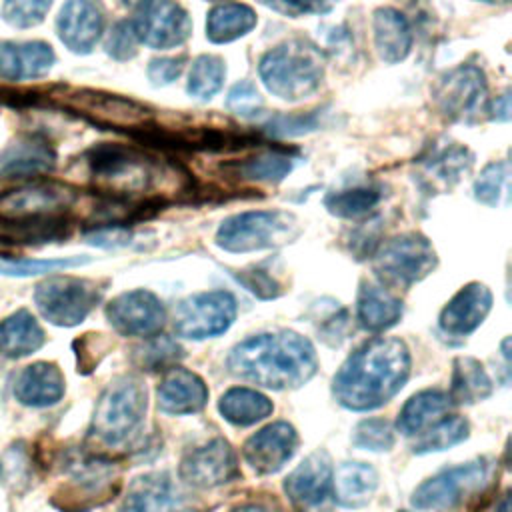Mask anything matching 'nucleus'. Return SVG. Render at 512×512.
Segmentation results:
<instances>
[{
    "mask_svg": "<svg viewBox=\"0 0 512 512\" xmlns=\"http://www.w3.org/2000/svg\"><path fill=\"white\" fill-rule=\"evenodd\" d=\"M410 374V352L400 338H372L342 364L334 376L336 400L356 412L386 404Z\"/></svg>",
    "mask_w": 512,
    "mask_h": 512,
    "instance_id": "1",
    "label": "nucleus"
},
{
    "mask_svg": "<svg viewBox=\"0 0 512 512\" xmlns=\"http://www.w3.org/2000/svg\"><path fill=\"white\" fill-rule=\"evenodd\" d=\"M234 376L272 390H288L306 384L318 358L308 338L296 332H268L242 340L228 356Z\"/></svg>",
    "mask_w": 512,
    "mask_h": 512,
    "instance_id": "2",
    "label": "nucleus"
},
{
    "mask_svg": "<svg viewBox=\"0 0 512 512\" xmlns=\"http://www.w3.org/2000/svg\"><path fill=\"white\" fill-rule=\"evenodd\" d=\"M258 74L270 94L298 102L320 88L324 62L316 46L304 40H288L262 56Z\"/></svg>",
    "mask_w": 512,
    "mask_h": 512,
    "instance_id": "3",
    "label": "nucleus"
},
{
    "mask_svg": "<svg viewBox=\"0 0 512 512\" xmlns=\"http://www.w3.org/2000/svg\"><path fill=\"white\" fill-rule=\"evenodd\" d=\"M146 386L138 376H122L100 394L90 432L100 442L122 444L142 424L146 414Z\"/></svg>",
    "mask_w": 512,
    "mask_h": 512,
    "instance_id": "4",
    "label": "nucleus"
},
{
    "mask_svg": "<svg viewBox=\"0 0 512 512\" xmlns=\"http://www.w3.org/2000/svg\"><path fill=\"white\" fill-rule=\"evenodd\" d=\"M298 236V220L284 210H248L226 218L216 230V244L226 252L278 248Z\"/></svg>",
    "mask_w": 512,
    "mask_h": 512,
    "instance_id": "5",
    "label": "nucleus"
},
{
    "mask_svg": "<svg viewBox=\"0 0 512 512\" xmlns=\"http://www.w3.org/2000/svg\"><path fill=\"white\" fill-rule=\"evenodd\" d=\"M490 476L492 472L486 460L446 468L414 490L412 506L420 512H450L460 506L464 498L482 492Z\"/></svg>",
    "mask_w": 512,
    "mask_h": 512,
    "instance_id": "6",
    "label": "nucleus"
},
{
    "mask_svg": "<svg viewBox=\"0 0 512 512\" xmlns=\"http://www.w3.org/2000/svg\"><path fill=\"white\" fill-rule=\"evenodd\" d=\"M102 290L96 282L74 276H56L44 280L34 290V302L40 314L56 326H76L100 302Z\"/></svg>",
    "mask_w": 512,
    "mask_h": 512,
    "instance_id": "7",
    "label": "nucleus"
},
{
    "mask_svg": "<svg viewBox=\"0 0 512 512\" xmlns=\"http://www.w3.org/2000/svg\"><path fill=\"white\" fill-rule=\"evenodd\" d=\"M90 174L98 180L120 184L114 196H128L146 188L152 178V162L138 146L98 144L86 152Z\"/></svg>",
    "mask_w": 512,
    "mask_h": 512,
    "instance_id": "8",
    "label": "nucleus"
},
{
    "mask_svg": "<svg viewBox=\"0 0 512 512\" xmlns=\"http://www.w3.org/2000/svg\"><path fill=\"white\" fill-rule=\"evenodd\" d=\"M62 106L84 116L88 122L108 130L136 132L152 122V112L144 104L118 94L96 90H74L62 96Z\"/></svg>",
    "mask_w": 512,
    "mask_h": 512,
    "instance_id": "9",
    "label": "nucleus"
},
{
    "mask_svg": "<svg viewBox=\"0 0 512 512\" xmlns=\"http://www.w3.org/2000/svg\"><path fill=\"white\" fill-rule=\"evenodd\" d=\"M436 266V252L430 240L410 232L396 236L374 254V270L388 282L410 286L426 278Z\"/></svg>",
    "mask_w": 512,
    "mask_h": 512,
    "instance_id": "10",
    "label": "nucleus"
},
{
    "mask_svg": "<svg viewBox=\"0 0 512 512\" xmlns=\"http://www.w3.org/2000/svg\"><path fill=\"white\" fill-rule=\"evenodd\" d=\"M236 318V300L230 292H200L182 300L174 310V330L182 338H212L230 328Z\"/></svg>",
    "mask_w": 512,
    "mask_h": 512,
    "instance_id": "11",
    "label": "nucleus"
},
{
    "mask_svg": "<svg viewBox=\"0 0 512 512\" xmlns=\"http://www.w3.org/2000/svg\"><path fill=\"white\" fill-rule=\"evenodd\" d=\"M432 96L438 110L448 120L474 122L482 112H486V76L476 66H458L438 80Z\"/></svg>",
    "mask_w": 512,
    "mask_h": 512,
    "instance_id": "12",
    "label": "nucleus"
},
{
    "mask_svg": "<svg viewBox=\"0 0 512 512\" xmlns=\"http://www.w3.org/2000/svg\"><path fill=\"white\" fill-rule=\"evenodd\" d=\"M130 24L136 40L156 50L182 46L192 32L188 12L172 0H142Z\"/></svg>",
    "mask_w": 512,
    "mask_h": 512,
    "instance_id": "13",
    "label": "nucleus"
},
{
    "mask_svg": "<svg viewBox=\"0 0 512 512\" xmlns=\"http://www.w3.org/2000/svg\"><path fill=\"white\" fill-rule=\"evenodd\" d=\"M76 194L58 182H34L0 194V216L12 222L64 216Z\"/></svg>",
    "mask_w": 512,
    "mask_h": 512,
    "instance_id": "14",
    "label": "nucleus"
},
{
    "mask_svg": "<svg viewBox=\"0 0 512 512\" xmlns=\"http://www.w3.org/2000/svg\"><path fill=\"white\" fill-rule=\"evenodd\" d=\"M74 496L64 498V510H86L98 506L118 490V470L112 462L96 456H74L66 462Z\"/></svg>",
    "mask_w": 512,
    "mask_h": 512,
    "instance_id": "15",
    "label": "nucleus"
},
{
    "mask_svg": "<svg viewBox=\"0 0 512 512\" xmlns=\"http://www.w3.org/2000/svg\"><path fill=\"white\" fill-rule=\"evenodd\" d=\"M112 328L124 336H156L166 320V310L150 290H130L106 306Z\"/></svg>",
    "mask_w": 512,
    "mask_h": 512,
    "instance_id": "16",
    "label": "nucleus"
},
{
    "mask_svg": "<svg viewBox=\"0 0 512 512\" xmlns=\"http://www.w3.org/2000/svg\"><path fill=\"white\" fill-rule=\"evenodd\" d=\"M238 474L236 454L222 438L194 448L180 462V478L194 488H216L232 482Z\"/></svg>",
    "mask_w": 512,
    "mask_h": 512,
    "instance_id": "17",
    "label": "nucleus"
},
{
    "mask_svg": "<svg viewBox=\"0 0 512 512\" xmlns=\"http://www.w3.org/2000/svg\"><path fill=\"white\" fill-rule=\"evenodd\" d=\"M298 434L288 422H274L252 434L244 444V460L258 474L278 472L296 452Z\"/></svg>",
    "mask_w": 512,
    "mask_h": 512,
    "instance_id": "18",
    "label": "nucleus"
},
{
    "mask_svg": "<svg viewBox=\"0 0 512 512\" xmlns=\"http://www.w3.org/2000/svg\"><path fill=\"white\" fill-rule=\"evenodd\" d=\"M102 30L104 14L94 0H66L56 18V32L62 44L76 54L92 52Z\"/></svg>",
    "mask_w": 512,
    "mask_h": 512,
    "instance_id": "19",
    "label": "nucleus"
},
{
    "mask_svg": "<svg viewBox=\"0 0 512 512\" xmlns=\"http://www.w3.org/2000/svg\"><path fill=\"white\" fill-rule=\"evenodd\" d=\"M284 490L298 510H316L332 490V466L326 452L310 454L286 478Z\"/></svg>",
    "mask_w": 512,
    "mask_h": 512,
    "instance_id": "20",
    "label": "nucleus"
},
{
    "mask_svg": "<svg viewBox=\"0 0 512 512\" xmlns=\"http://www.w3.org/2000/svg\"><path fill=\"white\" fill-rule=\"evenodd\" d=\"M492 308V292L480 282H470L460 288L440 312V328L452 336L474 332Z\"/></svg>",
    "mask_w": 512,
    "mask_h": 512,
    "instance_id": "21",
    "label": "nucleus"
},
{
    "mask_svg": "<svg viewBox=\"0 0 512 512\" xmlns=\"http://www.w3.org/2000/svg\"><path fill=\"white\" fill-rule=\"evenodd\" d=\"M54 166L56 152L42 136H20L0 152V178L46 174Z\"/></svg>",
    "mask_w": 512,
    "mask_h": 512,
    "instance_id": "22",
    "label": "nucleus"
},
{
    "mask_svg": "<svg viewBox=\"0 0 512 512\" xmlns=\"http://www.w3.org/2000/svg\"><path fill=\"white\" fill-rule=\"evenodd\" d=\"M208 388L204 380L180 366L170 368L158 386V408L164 414H194L204 408Z\"/></svg>",
    "mask_w": 512,
    "mask_h": 512,
    "instance_id": "23",
    "label": "nucleus"
},
{
    "mask_svg": "<svg viewBox=\"0 0 512 512\" xmlns=\"http://www.w3.org/2000/svg\"><path fill=\"white\" fill-rule=\"evenodd\" d=\"M56 56L46 42L0 40V78L8 82L32 80L48 74Z\"/></svg>",
    "mask_w": 512,
    "mask_h": 512,
    "instance_id": "24",
    "label": "nucleus"
},
{
    "mask_svg": "<svg viewBox=\"0 0 512 512\" xmlns=\"http://www.w3.org/2000/svg\"><path fill=\"white\" fill-rule=\"evenodd\" d=\"M14 394L26 406H52L64 394V376L58 366L50 362H36L18 374Z\"/></svg>",
    "mask_w": 512,
    "mask_h": 512,
    "instance_id": "25",
    "label": "nucleus"
},
{
    "mask_svg": "<svg viewBox=\"0 0 512 512\" xmlns=\"http://www.w3.org/2000/svg\"><path fill=\"white\" fill-rule=\"evenodd\" d=\"M372 28L376 52L384 62L396 64L410 54L412 30L404 14L394 8H378L374 12Z\"/></svg>",
    "mask_w": 512,
    "mask_h": 512,
    "instance_id": "26",
    "label": "nucleus"
},
{
    "mask_svg": "<svg viewBox=\"0 0 512 512\" xmlns=\"http://www.w3.org/2000/svg\"><path fill=\"white\" fill-rule=\"evenodd\" d=\"M378 488V474L370 464L344 462L332 472V496L340 506L360 508Z\"/></svg>",
    "mask_w": 512,
    "mask_h": 512,
    "instance_id": "27",
    "label": "nucleus"
},
{
    "mask_svg": "<svg viewBox=\"0 0 512 512\" xmlns=\"http://www.w3.org/2000/svg\"><path fill=\"white\" fill-rule=\"evenodd\" d=\"M356 316L364 330L382 332L400 320L402 302L388 294L384 288L370 282H362L358 292Z\"/></svg>",
    "mask_w": 512,
    "mask_h": 512,
    "instance_id": "28",
    "label": "nucleus"
},
{
    "mask_svg": "<svg viewBox=\"0 0 512 512\" xmlns=\"http://www.w3.org/2000/svg\"><path fill=\"white\" fill-rule=\"evenodd\" d=\"M44 344V330L28 310H16L0 322V356L22 358Z\"/></svg>",
    "mask_w": 512,
    "mask_h": 512,
    "instance_id": "29",
    "label": "nucleus"
},
{
    "mask_svg": "<svg viewBox=\"0 0 512 512\" xmlns=\"http://www.w3.org/2000/svg\"><path fill=\"white\" fill-rule=\"evenodd\" d=\"M172 504L174 494L168 474L150 472L132 480L122 512H170Z\"/></svg>",
    "mask_w": 512,
    "mask_h": 512,
    "instance_id": "30",
    "label": "nucleus"
},
{
    "mask_svg": "<svg viewBox=\"0 0 512 512\" xmlns=\"http://www.w3.org/2000/svg\"><path fill=\"white\" fill-rule=\"evenodd\" d=\"M452 400L440 390H422L414 394L398 416V430L406 436L422 434L426 428L436 424L448 412Z\"/></svg>",
    "mask_w": 512,
    "mask_h": 512,
    "instance_id": "31",
    "label": "nucleus"
},
{
    "mask_svg": "<svg viewBox=\"0 0 512 512\" xmlns=\"http://www.w3.org/2000/svg\"><path fill=\"white\" fill-rule=\"evenodd\" d=\"M218 410L230 424L250 426L272 414V402L258 390L236 386L222 394Z\"/></svg>",
    "mask_w": 512,
    "mask_h": 512,
    "instance_id": "32",
    "label": "nucleus"
},
{
    "mask_svg": "<svg viewBox=\"0 0 512 512\" xmlns=\"http://www.w3.org/2000/svg\"><path fill=\"white\" fill-rule=\"evenodd\" d=\"M256 26V14L250 6L230 2L210 10L206 20V36L214 44H226L248 34Z\"/></svg>",
    "mask_w": 512,
    "mask_h": 512,
    "instance_id": "33",
    "label": "nucleus"
},
{
    "mask_svg": "<svg viewBox=\"0 0 512 512\" xmlns=\"http://www.w3.org/2000/svg\"><path fill=\"white\" fill-rule=\"evenodd\" d=\"M490 394L492 380L488 378L484 366L470 356L456 358L452 372V390L448 394L450 400L458 404H474L488 398Z\"/></svg>",
    "mask_w": 512,
    "mask_h": 512,
    "instance_id": "34",
    "label": "nucleus"
},
{
    "mask_svg": "<svg viewBox=\"0 0 512 512\" xmlns=\"http://www.w3.org/2000/svg\"><path fill=\"white\" fill-rule=\"evenodd\" d=\"M236 176L252 182H280L294 168V158L290 152L282 150H266L252 158L234 164Z\"/></svg>",
    "mask_w": 512,
    "mask_h": 512,
    "instance_id": "35",
    "label": "nucleus"
},
{
    "mask_svg": "<svg viewBox=\"0 0 512 512\" xmlns=\"http://www.w3.org/2000/svg\"><path fill=\"white\" fill-rule=\"evenodd\" d=\"M224 60L212 54H202L192 62L188 76V92L200 100H210L224 84Z\"/></svg>",
    "mask_w": 512,
    "mask_h": 512,
    "instance_id": "36",
    "label": "nucleus"
},
{
    "mask_svg": "<svg viewBox=\"0 0 512 512\" xmlns=\"http://www.w3.org/2000/svg\"><path fill=\"white\" fill-rule=\"evenodd\" d=\"M466 436H468V422L464 418L460 416L442 418L422 432V436L414 444V452L416 454L440 452L460 444Z\"/></svg>",
    "mask_w": 512,
    "mask_h": 512,
    "instance_id": "37",
    "label": "nucleus"
},
{
    "mask_svg": "<svg viewBox=\"0 0 512 512\" xmlns=\"http://www.w3.org/2000/svg\"><path fill=\"white\" fill-rule=\"evenodd\" d=\"M380 202V192L368 186L332 192L324 198V206L338 218H360Z\"/></svg>",
    "mask_w": 512,
    "mask_h": 512,
    "instance_id": "38",
    "label": "nucleus"
},
{
    "mask_svg": "<svg viewBox=\"0 0 512 512\" xmlns=\"http://www.w3.org/2000/svg\"><path fill=\"white\" fill-rule=\"evenodd\" d=\"M472 164V156L466 148L450 146L434 152L426 160V172L442 182H456L462 172H466Z\"/></svg>",
    "mask_w": 512,
    "mask_h": 512,
    "instance_id": "39",
    "label": "nucleus"
},
{
    "mask_svg": "<svg viewBox=\"0 0 512 512\" xmlns=\"http://www.w3.org/2000/svg\"><path fill=\"white\" fill-rule=\"evenodd\" d=\"M180 358H182L180 346L168 336H156L148 340L144 346L136 348V364L144 370L174 368V364Z\"/></svg>",
    "mask_w": 512,
    "mask_h": 512,
    "instance_id": "40",
    "label": "nucleus"
},
{
    "mask_svg": "<svg viewBox=\"0 0 512 512\" xmlns=\"http://www.w3.org/2000/svg\"><path fill=\"white\" fill-rule=\"evenodd\" d=\"M508 176H510L508 162L488 164L474 182L476 200L488 206H498L502 196L508 190Z\"/></svg>",
    "mask_w": 512,
    "mask_h": 512,
    "instance_id": "41",
    "label": "nucleus"
},
{
    "mask_svg": "<svg viewBox=\"0 0 512 512\" xmlns=\"http://www.w3.org/2000/svg\"><path fill=\"white\" fill-rule=\"evenodd\" d=\"M86 256L56 258V260H0V274L6 276H36L46 272H58L86 264Z\"/></svg>",
    "mask_w": 512,
    "mask_h": 512,
    "instance_id": "42",
    "label": "nucleus"
},
{
    "mask_svg": "<svg viewBox=\"0 0 512 512\" xmlns=\"http://www.w3.org/2000/svg\"><path fill=\"white\" fill-rule=\"evenodd\" d=\"M352 442H354V446L364 448V450H372V452L390 450L394 446V430H392L390 422H386L382 418L362 420L354 428Z\"/></svg>",
    "mask_w": 512,
    "mask_h": 512,
    "instance_id": "43",
    "label": "nucleus"
},
{
    "mask_svg": "<svg viewBox=\"0 0 512 512\" xmlns=\"http://www.w3.org/2000/svg\"><path fill=\"white\" fill-rule=\"evenodd\" d=\"M54 0H4L2 16L16 28H30L44 20Z\"/></svg>",
    "mask_w": 512,
    "mask_h": 512,
    "instance_id": "44",
    "label": "nucleus"
},
{
    "mask_svg": "<svg viewBox=\"0 0 512 512\" xmlns=\"http://www.w3.org/2000/svg\"><path fill=\"white\" fill-rule=\"evenodd\" d=\"M226 106L230 112L238 114L240 118H254L260 114L264 102L260 92L256 90V86L248 80H240L236 82L226 98Z\"/></svg>",
    "mask_w": 512,
    "mask_h": 512,
    "instance_id": "45",
    "label": "nucleus"
},
{
    "mask_svg": "<svg viewBox=\"0 0 512 512\" xmlns=\"http://www.w3.org/2000/svg\"><path fill=\"white\" fill-rule=\"evenodd\" d=\"M320 124L318 120V114L312 112V114H298V116H276L272 118L264 130L272 136H300V134H306L310 130H316Z\"/></svg>",
    "mask_w": 512,
    "mask_h": 512,
    "instance_id": "46",
    "label": "nucleus"
},
{
    "mask_svg": "<svg viewBox=\"0 0 512 512\" xmlns=\"http://www.w3.org/2000/svg\"><path fill=\"white\" fill-rule=\"evenodd\" d=\"M136 34L132 30L130 20L116 22L110 30V36L106 40V52L116 60H128L136 54Z\"/></svg>",
    "mask_w": 512,
    "mask_h": 512,
    "instance_id": "47",
    "label": "nucleus"
},
{
    "mask_svg": "<svg viewBox=\"0 0 512 512\" xmlns=\"http://www.w3.org/2000/svg\"><path fill=\"white\" fill-rule=\"evenodd\" d=\"M260 2L288 18H300L306 14H324L332 8V0H260Z\"/></svg>",
    "mask_w": 512,
    "mask_h": 512,
    "instance_id": "48",
    "label": "nucleus"
},
{
    "mask_svg": "<svg viewBox=\"0 0 512 512\" xmlns=\"http://www.w3.org/2000/svg\"><path fill=\"white\" fill-rule=\"evenodd\" d=\"M184 62L186 58L180 56V58H156L150 62L148 66V78L154 86H166L170 82H174L182 68H184Z\"/></svg>",
    "mask_w": 512,
    "mask_h": 512,
    "instance_id": "49",
    "label": "nucleus"
},
{
    "mask_svg": "<svg viewBox=\"0 0 512 512\" xmlns=\"http://www.w3.org/2000/svg\"><path fill=\"white\" fill-rule=\"evenodd\" d=\"M238 280L258 298H274L280 294V284L268 276L264 270H254V272H242Z\"/></svg>",
    "mask_w": 512,
    "mask_h": 512,
    "instance_id": "50",
    "label": "nucleus"
},
{
    "mask_svg": "<svg viewBox=\"0 0 512 512\" xmlns=\"http://www.w3.org/2000/svg\"><path fill=\"white\" fill-rule=\"evenodd\" d=\"M492 118L494 120H500V122H506L510 118V94L504 92L502 96H498L494 102H492Z\"/></svg>",
    "mask_w": 512,
    "mask_h": 512,
    "instance_id": "51",
    "label": "nucleus"
},
{
    "mask_svg": "<svg viewBox=\"0 0 512 512\" xmlns=\"http://www.w3.org/2000/svg\"><path fill=\"white\" fill-rule=\"evenodd\" d=\"M230 512H272V510L262 506V504H242V506H236Z\"/></svg>",
    "mask_w": 512,
    "mask_h": 512,
    "instance_id": "52",
    "label": "nucleus"
},
{
    "mask_svg": "<svg viewBox=\"0 0 512 512\" xmlns=\"http://www.w3.org/2000/svg\"><path fill=\"white\" fill-rule=\"evenodd\" d=\"M494 512H510V494L506 492L504 496H502V500L496 504V510Z\"/></svg>",
    "mask_w": 512,
    "mask_h": 512,
    "instance_id": "53",
    "label": "nucleus"
},
{
    "mask_svg": "<svg viewBox=\"0 0 512 512\" xmlns=\"http://www.w3.org/2000/svg\"><path fill=\"white\" fill-rule=\"evenodd\" d=\"M478 2H486V4H506L508 0H478Z\"/></svg>",
    "mask_w": 512,
    "mask_h": 512,
    "instance_id": "54",
    "label": "nucleus"
},
{
    "mask_svg": "<svg viewBox=\"0 0 512 512\" xmlns=\"http://www.w3.org/2000/svg\"><path fill=\"white\" fill-rule=\"evenodd\" d=\"M120 4H124V6H132V4H136V2H142V0H118Z\"/></svg>",
    "mask_w": 512,
    "mask_h": 512,
    "instance_id": "55",
    "label": "nucleus"
},
{
    "mask_svg": "<svg viewBox=\"0 0 512 512\" xmlns=\"http://www.w3.org/2000/svg\"><path fill=\"white\" fill-rule=\"evenodd\" d=\"M210 2H218V0H210Z\"/></svg>",
    "mask_w": 512,
    "mask_h": 512,
    "instance_id": "56",
    "label": "nucleus"
},
{
    "mask_svg": "<svg viewBox=\"0 0 512 512\" xmlns=\"http://www.w3.org/2000/svg\"><path fill=\"white\" fill-rule=\"evenodd\" d=\"M186 512H190V510H186Z\"/></svg>",
    "mask_w": 512,
    "mask_h": 512,
    "instance_id": "57",
    "label": "nucleus"
}]
</instances>
